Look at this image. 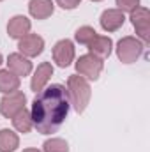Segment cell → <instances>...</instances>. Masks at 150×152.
<instances>
[{
	"instance_id": "cell-25",
	"label": "cell",
	"mask_w": 150,
	"mask_h": 152,
	"mask_svg": "<svg viewBox=\"0 0 150 152\" xmlns=\"http://www.w3.org/2000/svg\"><path fill=\"white\" fill-rule=\"evenodd\" d=\"M0 2H2V0H0Z\"/></svg>"
},
{
	"instance_id": "cell-7",
	"label": "cell",
	"mask_w": 150,
	"mask_h": 152,
	"mask_svg": "<svg viewBox=\"0 0 150 152\" xmlns=\"http://www.w3.org/2000/svg\"><path fill=\"white\" fill-rule=\"evenodd\" d=\"M53 60L58 67H69L74 60V44L71 39H60L53 46Z\"/></svg>"
},
{
	"instance_id": "cell-23",
	"label": "cell",
	"mask_w": 150,
	"mask_h": 152,
	"mask_svg": "<svg viewBox=\"0 0 150 152\" xmlns=\"http://www.w3.org/2000/svg\"><path fill=\"white\" fill-rule=\"evenodd\" d=\"M4 64V57H2V53H0V66Z\"/></svg>"
},
{
	"instance_id": "cell-3",
	"label": "cell",
	"mask_w": 150,
	"mask_h": 152,
	"mask_svg": "<svg viewBox=\"0 0 150 152\" xmlns=\"http://www.w3.org/2000/svg\"><path fill=\"white\" fill-rule=\"evenodd\" d=\"M143 50H145V44L138 37H133V36H125L117 42V57L124 64L136 62L143 55Z\"/></svg>"
},
{
	"instance_id": "cell-20",
	"label": "cell",
	"mask_w": 150,
	"mask_h": 152,
	"mask_svg": "<svg viewBox=\"0 0 150 152\" xmlns=\"http://www.w3.org/2000/svg\"><path fill=\"white\" fill-rule=\"evenodd\" d=\"M117 2V9H120L122 12H131L136 7H140V0H115Z\"/></svg>"
},
{
	"instance_id": "cell-5",
	"label": "cell",
	"mask_w": 150,
	"mask_h": 152,
	"mask_svg": "<svg viewBox=\"0 0 150 152\" xmlns=\"http://www.w3.org/2000/svg\"><path fill=\"white\" fill-rule=\"evenodd\" d=\"M133 27L136 28V34L138 39L143 42V44H149L150 42V11L147 7H136L134 11H131V16H129Z\"/></svg>"
},
{
	"instance_id": "cell-21",
	"label": "cell",
	"mask_w": 150,
	"mask_h": 152,
	"mask_svg": "<svg viewBox=\"0 0 150 152\" xmlns=\"http://www.w3.org/2000/svg\"><path fill=\"white\" fill-rule=\"evenodd\" d=\"M55 2H57V5H60L62 9H67V11L76 9L81 4V0H55Z\"/></svg>"
},
{
	"instance_id": "cell-1",
	"label": "cell",
	"mask_w": 150,
	"mask_h": 152,
	"mask_svg": "<svg viewBox=\"0 0 150 152\" xmlns=\"http://www.w3.org/2000/svg\"><path fill=\"white\" fill-rule=\"evenodd\" d=\"M69 96L67 88L60 83H53L37 92L32 103V124L41 134H53L60 129L69 115Z\"/></svg>"
},
{
	"instance_id": "cell-18",
	"label": "cell",
	"mask_w": 150,
	"mask_h": 152,
	"mask_svg": "<svg viewBox=\"0 0 150 152\" xmlns=\"http://www.w3.org/2000/svg\"><path fill=\"white\" fill-rule=\"evenodd\" d=\"M42 152H69V145L62 138H51L42 143Z\"/></svg>"
},
{
	"instance_id": "cell-6",
	"label": "cell",
	"mask_w": 150,
	"mask_h": 152,
	"mask_svg": "<svg viewBox=\"0 0 150 152\" xmlns=\"http://www.w3.org/2000/svg\"><path fill=\"white\" fill-rule=\"evenodd\" d=\"M27 104V96L21 90H14L11 94H4L0 99V113L5 118H12L16 113H20Z\"/></svg>"
},
{
	"instance_id": "cell-19",
	"label": "cell",
	"mask_w": 150,
	"mask_h": 152,
	"mask_svg": "<svg viewBox=\"0 0 150 152\" xmlns=\"http://www.w3.org/2000/svg\"><path fill=\"white\" fill-rule=\"evenodd\" d=\"M97 36V32L92 28V27H88V25H85V27H79L78 30H76L74 34V39L79 42V44H85V46H88L90 42H92V39Z\"/></svg>"
},
{
	"instance_id": "cell-22",
	"label": "cell",
	"mask_w": 150,
	"mask_h": 152,
	"mask_svg": "<svg viewBox=\"0 0 150 152\" xmlns=\"http://www.w3.org/2000/svg\"><path fill=\"white\" fill-rule=\"evenodd\" d=\"M23 152H42V151H39V149H25Z\"/></svg>"
},
{
	"instance_id": "cell-9",
	"label": "cell",
	"mask_w": 150,
	"mask_h": 152,
	"mask_svg": "<svg viewBox=\"0 0 150 152\" xmlns=\"http://www.w3.org/2000/svg\"><path fill=\"white\" fill-rule=\"evenodd\" d=\"M99 23L104 32H117L125 23V12H122L120 9H106L101 14Z\"/></svg>"
},
{
	"instance_id": "cell-10",
	"label": "cell",
	"mask_w": 150,
	"mask_h": 152,
	"mask_svg": "<svg viewBox=\"0 0 150 152\" xmlns=\"http://www.w3.org/2000/svg\"><path fill=\"white\" fill-rule=\"evenodd\" d=\"M53 66H51V62H41L37 66V69L34 71V76H32V81H30V88L37 94L41 92L46 85H48V81L51 80V76H53Z\"/></svg>"
},
{
	"instance_id": "cell-11",
	"label": "cell",
	"mask_w": 150,
	"mask_h": 152,
	"mask_svg": "<svg viewBox=\"0 0 150 152\" xmlns=\"http://www.w3.org/2000/svg\"><path fill=\"white\" fill-rule=\"evenodd\" d=\"M30 28H32V21L23 14L12 16L7 23V34L12 39H21L23 36L30 34Z\"/></svg>"
},
{
	"instance_id": "cell-12",
	"label": "cell",
	"mask_w": 150,
	"mask_h": 152,
	"mask_svg": "<svg viewBox=\"0 0 150 152\" xmlns=\"http://www.w3.org/2000/svg\"><path fill=\"white\" fill-rule=\"evenodd\" d=\"M7 69L11 73H14L18 78L28 76L32 73V62L21 53H11L7 57Z\"/></svg>"
},
{
	"instance_id": "cell-14",
	"label": "cell",
	"mask_w": 150,
	"mask_h": 152,
	"mask_svg": "<svg viewBox=\"0 0 150 152\" xmlns=\"http://www.w3.org/2000/svg\"><path fill=\"white\" fill-rule=\"evenodd\" d=\"M55 4L51 0H30L28 2V12L36 20H46L53 14Z\"/></svg>"
},
{
	"instance_id": "cell-8",
	"label": "cell",
	"mask_w": 150,
	"mask_h": 152,
	"mask_svg": "<svg viewBox=\"0 0 150 152\" xmlns=\"http://www.w3.org/2000/svg\"><path fill=\"white\" fill-rule=\"evenodd\" d=\"M18 48H20V53L25 55L27 58L37 57L44 50V39L37 34H27L21 39H18Z\"/></svg>"
},
{
	"instance_id": "cell-17",
	"label": "cell",
	"mask_w": 150,
	"mask_h": 152,
	"mask_svg": "<svg viewBox=\"0 0 150 152\" xmlns=\"http://www.w3.org/2000/svg\"><path fill=\"white\" fill-rule=\"evenodd\" d=\"M12 126H14V129L16 131H20V133H30V129L34 127V124H32V117H30V112L27 110V108H23L20 113H16L12 117Z\"/></svg>"
},
{
	"instance_id": "cell-2",
	"label": "cell",
	"mask_w": 150,
	"mask_h": 152,
	"mask_svg": "<svg viewBox=\"0 0 150 152\" xmlns=\"http://www.w3.org/2000/svg\"><path fill=\"white\" fill-rule=\"evenodd\" d=\"M67 96H69V103L73 104L74 112L83 113L90 103V97H92L90 83L83 76L71 75L67 78Z\"/></svg>"
},
{
	"instance_id": "cell-4",
	"label": "cell",
	"mask_w": 150,
	"mask_h": 152,
	"mask_svg": "<svg viewBox=\"0 0 150 152\" xmlns=\"http://www.w3.org/2000/svg\"><path fill=\"white\" fill-rule=\"evenodd\" d=\"M74 66H76V73H78V75L83 76L85 80H92V81L99 80V76L103 73V67H104L103 60L97 58V57H94L92 53L81 55V57L76 60Z\"/></svg>"
},
{
	"instance_id": "cell-15",
	"label": "cell",
	"mask_w": 150,
	"mask_h": 152,
	"mask_svg": "<svg viewBox=\"0 0 150 152\" xmlns=\"http://www.w3.org/2000/svg\"><path fill=\"white\" fill-rule=\"evenodd\" d=\"M20 78L11 73L9 69H0V92L2 94H11L14 90H20Z\"/></svg>"
},
{
	"instance_id": "cell-16",
	"label": "cell",
	"mask_w": 150,
	"mask_h": 152,
	"mask_svg": "<svg viewBox=\"0 0 150 152\" xmlns=\"http://www.w3.org/2000/svg\"><path fill=\"white\" fill-rule=\"evenodd\" d=\"M20 147V138L11 129H0V152H14Z\"/></svg>"
},
{
	"instance_id": "cell-13",
	"label": "cell",
	"mask_w": 150,
	"mask_h": 152,
	"mask_svg": "<svg viewBox=\"0 0 150 152\" xmlns=\"http://www.w3.org/2000/svg\"><path fill=\"white\" fill-rule=\"evenodd\" d=\"M88 50L94 57L104 60L111 55V50H113V41L106 36H95L92 39V42L88 44Z\"/></svg>"
},
{
	"instance_id": "cell-24",
	"label": "cell",
	"mask_w": 150,
	"mask_h": 152,
	"mask_svg": "<svg viewBox=\"0 0 150 152\" xmlns=\"http://www.w3.org/2000/svg\"><path fill=\"white\" fill-rule=\"evenodd\" d=\"M92 2H103V0H92Z\"/></svg>"
}]
</instances>
